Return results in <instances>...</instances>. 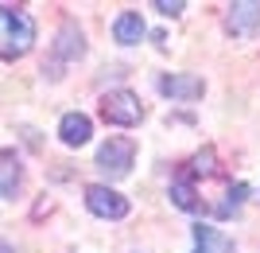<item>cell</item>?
<instances>
[{
  "instance_id": "cell-1",
  "label": "cell",
  "mask_w": 260,
  "mask_h": 253,
  "mask_svg": "<svg viewBox=\"0 0 260 253\" xmlns=\"http://www.w3.org/2000/svg\"><path fill=\"white\" fill-rule=\"evenodd\" d=\"M35 43V20L23 8H0V59H23Z\"/></svg>"
},
{
  "instance_id": "cell-2",
  "label": "cell",
  "mask_w": 260,
  "mask_h": 253,
  "mask_svg": "<svg viewBox=\"0 0 260 253\" xmlns=\"http://www.w3.org/2000/svg\"><path fill=\"white\" fill-rule=\"evenodd\" d=\"M132 160H136V144L128 136H109L105 144L98 148V167L105 172L109 179H120L132 172Z\"/></svg>"
},
{
  "instance_id": "cell-3",
  "label": "cell",
  "mask_w": 260,
  "mask_h": 253,
  "mask_svg": "<svg viewBox=\"0 0 260 253\" xmlns=\"http://www.w3.org/2000/svg\"><path fill=\"white\" fill-rule=\"evenodd\" d=\"M101 117H105L109 125H124V129H128V125L144 121V105L132 90H113V94L101 98Z\"/></svg>"
},
{
  "instance_id": "cell-4",
  "label": "cell",
  "mask_w": 260,
  "mask_h": 253,
  "mask_svg": "<svg viewBox=\"0 0 260 253\" xmlns=\"http://www.w3.org/2000/svg\"><path fill=\"white\" fill-rule=\"evenodd\" d=\"M86 207L98 214V218H124L128 214V199L117 195L113 187H105V183H93V187H86Z\"/></svg>"
},
{
  "instance_id": "cell-5",
  "label": "cell",
  "mask_w": 260,
  "mask_h": 253,
  "mask_svg": "<svg viewBox=\"0 0 260 253\" xmlns=\"http://www.w3.org/2000/svg\"><path fill=\"white\" fill-rule=\"evenodd\" d=\"M202 78L198 74H163L159 78V94H167V98H179V101H194L202 98Z\"/></svg>"
},
{
  "instance_id": "cell-6",
  "label": "cell",
  "mask_w": 260,
  "mask_h": 253,
  "mask_svg": "<svg viewBox=\"0 0 260 253\" xmlns=\"http://www.w3.org/2000/svg\"><path fill=\"white\" fill-rule=\"evenodd\" d=\"M58 136H62V144H70V148H82V144L93 136V125H89L86 113H62V121H58Z\"/></svg>"
},
{
  "instance_id": "cell-7",
  "label": "cell",
  "mask_w": 260,
  "mask_h": 253,
  "mask_svg": "<svg viewBox=\"0 0 260 253\" xmlns=\"http://www.w3.org/2000/svg\"><path fill=\"white\" fill-rule=\"evenodd\" d=\"M144 20H140V12H120L117 20H113V39H117L120 47H132V43H140L144 39Z\"/></svg>"
},
{
  "instance_id": "cell-8",
  "label": "cell",
  "mask_w": 260,
  "mask_h": 253,
  "mask_svg": "<svg viewBox=\"0 0 260 253\" xmlns=\"http://www.w3.org/2000/svg\"><path fill=\"white\" fill-rule=\"evenodd\" d=\"M229 32L233 35H249L260 27V4H233L229 8Z\"/></svg>"
},
{
  "instance_id": "cell-9",
  "label": "cell",
  "mask_w": 260,
  "mask_h": 253,
  "mask_svg": "<svg viewBox=\"0 0 260 253\" xmlns=\"http://www.w3.org/2000/svg\"><path fill=\"white\" fill-rule=\"evenodd\" d=\"M194 242H198L194 253H233V242L214 226H194Z\"/></svg>"
},
{
  "instance_id": "cell-10",
  "label": "cell",
  "mask_w": 260,
  "mask_h": 253,
  "mask_svg": "<svg viewBox=\"0 0 260 253\" xmlns=\"http://www.w3.org/2000/svg\"><path fill=\"white\" fill-rule=\"evenodd\" d=\"M54 55H58V59H82V55H86L82 32H78L74 23H66L62 32H58V47H54Z\"/></svg>"
},
{
  "instance_id": "cell-11",
  "label": "cell",
  "mask_w": 260,
  "mask_h": 253,
  "mask_svg": "<svg viewBox=\"0 0 260 253\" xmlns=\"http://www.w3.org/2000/svg\"><path fill=\"white\" fill-rule=\"evenodd\" d=\"M16 187H20V160L16 152H0V191L16 195Z\"/></svg>"
},
{
  "instance_id": "cell-12",
  "label": "cell",
  "mask_w": 260,
  "mask_h": 253,
  "mask_svg": "<svg viewBox=\"0 0 260 253\" xmlns=\"http://www.w3.org/2000/svg\"><path fill=\"white\" fill-rule=\"evenodd\" d=\"M171 203L179 210H198V191H194V183L190 179H175L171 183Z\"/></svg>"
},
{
  "instance_id": "cell-13",
  "label": "cell",
  "mask_w": 260,
  "mask_h": 253,
  "mask_svg": "<svg viewBox=\"0 0 260 253\" xmlns=\"http://www.w3.org/2000/svg\"><path fill=\"white\" fill-rule=\"evenodd\" d=\"M217 172V156H214V148H202V152L190 160V176H214Z\"/></svg>"
},
{
  "instance_id": "cell-14",
  "label": "cell",
  "mask_w": 260,
  "mask_h": 253,
  "mask_svg": "<svg viewBox=\"0 0 260 253\" xmlns=\"http://www.w3.org/2000/svg\"><path fill=\"white\" fill-rule=\"evenodd\" d=\"M155 8H159L163 16H179V12H183L186 4H183V0H155Z\"/></svg>"
}]
</instances>
